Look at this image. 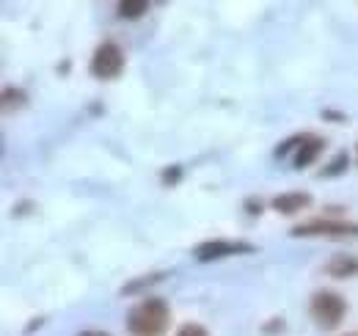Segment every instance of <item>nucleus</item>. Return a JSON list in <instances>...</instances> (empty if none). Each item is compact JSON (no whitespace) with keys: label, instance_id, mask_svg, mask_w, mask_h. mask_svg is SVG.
<instances>
[{"label":"nucleus","instance_id":"nucleus-1","mask_svg":"<svg viewBox=\"0 0 358 336\" xmlns=\"http://www.w3.org/2000/svg\"><path fill=\"white\" fill-rule=\"evenodd\" d=\"M169 306L160 298H146L127 314V328L133 336H160L169 326Z\"/></svg>","mask_w":358,"mask_h":336},{"label":"nucleus","instance_id":"nucleus-2","mask_svg":"<svg viewBox=\"0 0 358 336\" xmlns=\"http://www.w3.org/2000/svg\"><path fill=\"white\" fill-rule=\"evenodd\" d=\"M312 317L314 323L322 328V331H334L339 323H342V317H345V312H348V303H345V298L336 293H328V290H322V293H317L312 298Z\"/></svg>","mask_w":358,"mask_h":336},{"label":"nucleus","instance_id":"nucleus-3","mask_svg":"<svg viewBox=\"0 0 358 336\" xmlns=\"http://www.w3.org/2000/svg\"><path fill=\"white\" fill-rule=\"evenodd\" d=\"M292 237H331V240H345V237H358V223L348 220H309L292 229Z\"/></svg>","mask_w":358,"mask_h":336},{"label":"nucleus","instance_id":"nucleus-4","mask_svg":"<svg viewBox=\"0 0 358 336\" xmlns=\"http://www.w3.org/2000/svg\"><path fill=\"white\" fill-rule=\"evenodd\" d=\"M124 69V55L119 50V44L113 42H102L94 55H91V75L99 78V80H113L119 78Z\"/></svg>","mask_w":358,"mask_h":336},{"label":"nucleus","instance_id":"nucleus-5","mask_svg":"<svg viewBox=\"0 0 358 336\" xmlns=\"http://www.w3.org/2000/svg\"><path fill=\"white\" fill-rule=\"evenodd\" d=\"M196 259L199 262H215L224 256H234V253H254L251 243H240V240H207L201 246H196Z\"/></svg>","mask_w":358,"mask_h":336},{"label":"nucleus","instance_id":"nucleus-6","mask_svg":"<svg viewBox=\"0 0 358 336\" xmlns=\"http://www.w3.org/2000/svg\"><path fill=\"white\" fill-rule=\"evenodd\" d=\"M322 146H325V141H322V138H317V135H303V138H301V144H298V152H295V158H292L295 168L312 166L314 160H317V155L322 152Z\"/></svg>","mask_w":358,"mask_h":336},{"label":"nucleus","instance_id":"nucleus-7","mask_svg":"<svg viewBox=\"0 0 358 336\" xmlns=\"http://www.w3.org/2000/svg\"><path fill=\"white\" fill-rule=\"evenodd\" d=\"M312 204L309 193H281L273 199V210H278L281 215H295V212L306 210Z\"/></svg>","mask_w":358,"mask_h":336},{"label":"nucleus","instance_id":"nucleus-8","mask_svg":"<svg viewBox=\"0 0 358 336\" xmlns=\"http://www.w3.org/2000/svg\"><path fill=\"white\" fill-rule=\"evenodd\" d=\"M325 270L334 276V279H348V276H356L358 273V259L353 256H334L328 265H325Z\"/></svg>","mask_w":358,"mask_h":336},{"label":"nucleus","instance_id":"nucleus-9","mask_svg":"<svg viewBox=\"0 0 358 336\" xmlns=\"http://www.w3.org/2000/svg\"><path fill=\"white\" fill-rule=\"evenodd\" d=\"M149 11V3L146 0H127V3H119V14L127 17V20H138Z\"/></svg>","mask_w":358,"mask_h":336},{"label":"nucleus","instance_id":"nucleus-10","mask_svg":"<svg viewBox=\"0 0 358 336\" xmlns=\"http://www.w3.org/2000/svg\"><path fill=\"white\" fill-rule=\"evenodd\" d=\"M163 276L166 273H152V276H146V279H138V281H130L122 295H130V293H138V290H143V287H152V284H157V281H163Z\"/></svg>","mask_w":358,"mask_h":336},{"label":"nucleus","instance_id":"nucleus-11","mask_svg":"<svg viewBox=\"0 0 358 336\" xmlns=\"http://www.w3.org/2000/svg\"><path fill=\"white\" fill-rule=\"evenodd\" d=\"M348 168V155L342 152V155H336L334 160H331V166L322 168V176H336V174H342Z\"/></svg>","mask_w":358,"mask_h":336},{"label":"nucleus","instance_id":"nucleus-12","mask_svg":"<svg viewBox=\"0 0 358 336\" xmlns=\"http://www.w3.org/2000/svg\"><path fill=\"white\" fill-rule=\"evenodd\" d=\"M3 102H6V108H20L22 102H25V91H20V88H6L3 91Z\"/></svg>","mask_w":358,"mask_h":336},{"label":"nucleus","instance_id":"nucleus-13","mask_svg":"<svg viewBox=\"0 0 358 336\" xmlns=\"http://www.w3.org/2000/svg\"><path fill=\"white\" fill-rule=\"evenodd\" d=\"M177 336H207V331H204L201 326H196V323H187V326L179 328Z\"/></svg>","mask_w":358,"mask_h":336},{"label":"nucleus","instance_id":"nucleus-14","mask_svg":"<svg viewBox=\"0 0 358 336\" xmlns=\"http://www.w3.org/2000/svg\"><path fill=\"white\" fill-rule=\"evenodd\" d=\"M179 174H182L179 166H174L171 171H163V182H166V185H174V182L179 179Z\"/></svg>","mask_w":358,"mask_h":336},{"label":"nucleus","instance_id":"nucleus-15","mask_svg":"<svg viewBox=\"0 0 358 336\" xmlns=\"http://www.w3.org/2000/svg\"><path fill=\"white\" fill-rule=\"evenodd\" d=\"M245 207H248L251 215H259V212H262V204H259V202H254V199H251V202H245Z\"/></svg>","mask_w":358,"mask_h":336},{"label":"nucleus","instance_id":"nucleus-16","mask_svg":"<svg viewBox=\"0 0 358 336\" xmlns=\"http://www.w3.org/2000/svg\"><path fill=\"white\" fill-rule=\"evenodd\" d=\"M80 336H110V334H105V331H86V334H80Z\"/></svg>","mask_w":358,"mask_h":336}]
</instances>
